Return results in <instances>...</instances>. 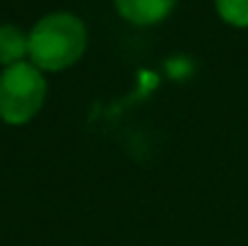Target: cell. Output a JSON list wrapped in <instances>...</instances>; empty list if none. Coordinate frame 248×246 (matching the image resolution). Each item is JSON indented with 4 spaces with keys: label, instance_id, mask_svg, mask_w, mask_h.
Wrapping results in <instances>:
<instances>
[{
    "label": "cell",
    "instance_id": "cell-5",
    "mask_svg": "<svg viewBox=\"0 0 248 246\" xmlns=\"http://www.w3.org/2000/svg\"><path fill=\"white\" fill-rule=\"evenodd\" d=\"M217 12L234 27H248V0H215Z\"/></svg>",
    "mask_w": 248,
    "mask_h": 246
},
{
    "label": "cell",
    "instance_id": "cell-1",
    "mask_svg": "<svg viewBox=\"0 0 248 246\" xmlns=\"http://www.w3.org/2000/svg\"><path fill=\"white\" fill-rule=\"evenodd\" d=\"M84 24L68 12L46 15L29 32V58L39 70H63L73 66L84 53Z\"/></svg>",
    "mask_w": 248,
    "mask_h": 246
},
{
    "label": "cell",
    "instance_id": "cell-3",
    "mask_svg": "<svg viewBox=\"0 0 248 246\" xmlns=\"http://www.w3.org/2000/svg\"><path fill=\"white\" fill-rule=\"evenodd\" d=\"M173 5L176 0H116V10L121 12V17L138 27L162 22Z\"/></svg>",
    "mask_w": 248,
    "mask_h": 246
},
{
    "label": "cell",
    "instance_id": "cell-2",
    "mask_svg": "<svg viewBox=\"0 0 248 246\" xmlns=\"http://www.w3.org/2000/svg\"><path fill=\"white\" fill-rule=\"evenodd\" d=\"M46 99V80L31 63H17L0 75V118L19 126L34 118Z\"/></svg>",
    "mask_w": 248,
    "mask_h": 246
},
{
    "label": "cell",
    "instance_id": "cell-4",
    "mask_svg": "<svg viewBox=\"0 0 248 246\" xmlns=\"http://www.w3.org/2000/svg\"><path fill=\"white\" fill-rule=\"evenodd\" d=\"M24 56H29V36L12 24H2L0 27V66L10 68V66L24 63Z\"/></svg>",
    "mask_w": 248,
    "mask_h": 246
}]
</instances>
